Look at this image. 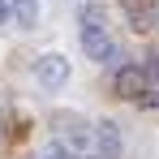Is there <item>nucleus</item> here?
<instances>
[{
  "label": "nucleus",
  "mask_w": 159,
  "mask_h": 159,
  "mask_svg": "<svg viewBox=\"0 0 159 159\" xmlns=\"http://www.w3.org/2000/svg\"><path fill=\"white\" fill-rule=\"evenodd\" d=\"M34 82H39L43 90H65V86H69V56L43 52L34 60Z\"/></svg>",
  "instance_id": "obj_1"
},
{
  "label": "nucleus",
  "mask_w": 159,
  "mask_h": 159,
  "mask_svg": "<svg viewBox=\"0 0 159 159\" xmlns=\"http://www.w3.org/2000/svg\"><path fill=\"white\" fill-rule=\"evenodd\" d=\"M82 52L90 56L95 65H107L116 56V43H112V34L103 26H82Z\"/></svg>",
  "instance_id": "obj_2"
},
{
  "label": "nucleus",
  "mask_w": 159,
  "mask_h": 159,
  "mask_svg": "<svg viewBox=\"0 0 159 159\" xmlns=\"http://www.w3.org/2000/svg\"><path fill=\"white\" fill-rule=\"evenodd\" d=\"M120 151H125L120 125L116 120H95V155L99 159H120Z\"/></svg>",
  "instance_id": "obj_3"
},
{
  "label": "nucleus",
  "mask_w": 159,
  "mask_h": 159,
  "mask_svg": "<svg viewBox=\"0 0 159 159\" xmlns=\"http://www.w3.org/2000/svg\"><path fill=\"white\" fill-rule=\"evenodd\" d=\"M116 95L120 99H142L146 95V86H151V69H138V65H125L120 73H116Z\"/></svg>",
  "instance_id": "obj_4"
},
{
  "label": "nucleus",
  "mask_w": 159,
  "mask_h": 159,
  "mask_svg": "<svg viewBox=\"0 0 159 159\" xmlns=\"http://www.w3.org/2000/svg\"><path fill=\"white\" fill-rule=\"evenodd\" d=\"M120 9H125V17H129L133 30H151L155 26V13H159L155 0H120Z\"/></svg>",
  "instance_id": "obj_5"
},
{
  "label": "nucleus",
  "mask_w": 159,
  "mask_h": 159,
  "mask_svg": "<svg viewBox=\"0 0 159 159\" xmlns=\"http://www.w3.org/2000/svg\"><path fill=\"white\" fill-rule=\"evenodd\" d=\"M43 159H82V151H73L69 142H60V138H56V142L43 146Z\"/></svg>",
  "instance_id": "obj_6"
},
{
  "label": "nucleus",
  "mask_w": 159,
  "mask_h": 159,
  "mask_svg": "<svg viewBox=\"0 0 159 159\" xmlns=\"http://www.w3.org/2000/svg\"><path fill=\"white\" fill-rule=\"evenodd\" d=\"M34 17H39V0H17V22L34 26Z\"/></svg>",
  "instance_id": "obj_7"
},
{
  "label": "nucleus",
  "mask_w": 159,
  "mask_h": 159,
  "mask_svg": "<svg viewBox=\"0 0 159 159\" xmlns=\"http://www.w3.org/2000/svg\"><path fill=\"white\" fill-rule=\"evenodd\" d=\"M82 26H103V9H95V4H90V9L82 13Z\"/></svg>",
  "instance_id": "obj_8"
},
{
  "label": "nucleus",
  "mask_w": 159,
  "mask_h": 159,
  "mask_svg": "<svg viewBox=\"0 0 159 159\" xmlns=\"http://www.w3.org/2000/svg\"><path fill=\"white\" fill-rule=\"evenodd\" d=\"M146 69H151V82L159 86V52H151V65H146Z\"/></svg>",
  "instance_id": "obj_9"
},
{
  "label": "nucleus",
  "mask_w": 159,
  "mask_h": 159,
  "mask_svg": "<svg viewBox=\"0 0 159 159\" xmlns=\"http://www.w3.org/2000/svg\"><path fill=\"white\" fill-rule=\"evenodd\" d=\"M9 17H13V9H9V4H4V0H0V26H4V22H9Z\"/></svg>",
  "instance_id": "obj_10"
},
{
  "label": "nucleus",
  "mask_w": 159,
  "mask_h": 159,
  "mask_svg": "<svg viewBox=\"0 0 159 159\" xmlns=\"http://www.w3.org/2000/svg\"><path fill=\"white\" fill-rule=\"evenodd\" d=\"M30 159H34V155H30ZM39 159H43V155H39Z\"/></svg>",
  "instance_id": "obj_11"
}]
</instances>
